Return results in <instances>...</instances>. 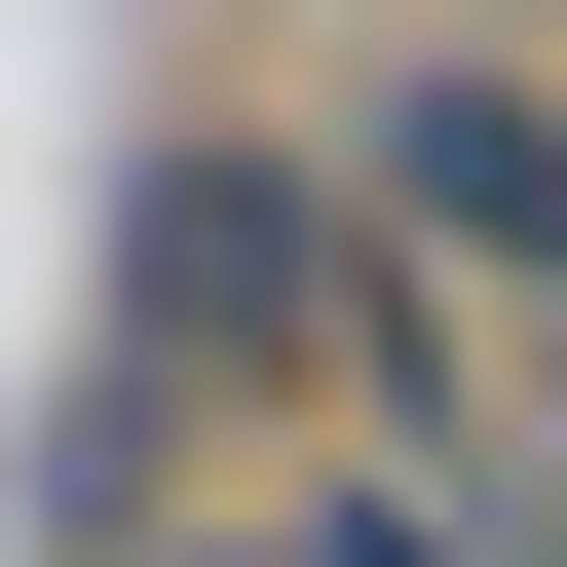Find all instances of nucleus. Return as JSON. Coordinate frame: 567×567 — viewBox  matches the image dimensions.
I'll return each mask as SVG.
<instances>
[{"instance_id":"nucleus-1","label":"nucleus","mask_w":567,"mask_h":567,"mask_svg":"<svg viewBox=\"0 0 567 567\" xmlns=\"http://www.w3.org/2000/svg\"><path fill=\"white\" fill-rule=\"evenodd\" d=\"M114 303H152V379H341V341H416V303H379V189H303V152H152Z\"/></svg>"},{"instance_id":"nucleus-2","label":"nucleus","mask_w":567,"mask_h":567,"mask_svg":"<svg viewBox=\"0 0 567 567\" xmlns=\"http://www.w3.org/2000/svg\"><path fill=\"white\" fill-rule=\"evenodd\" d=\"M379 227L492 265V303H567V76H529V39H416V76H379Z\"/></svg>"},{"instance_id":"nucleus-3","label":"nucleus","mask_w":567,"mask_h":567,"mask_svg":"<svg viewBox=\"0 0 567 567\" xmlns=\"http://www.w3.org/2000/svg\"><path fill=\"white\" fill-rule=\"evenodd\" d=\"M189 567H492L454 492H303V529H189Z\"/></svg>"},{"instance_id":"nucleus-4","label":"nucleus","mask_w":567,"mask_h":567,"mask_svg":"<svg viewBox=\"0 0 567 567\" xmlns=\"http://www.w3.org/2000/svg\"><path fill=\"white\" fill-rule=\"evenodd\" d=\"M454 529H492V567H567V454H529V492H454Z\"/></svg>"}]
</instances>
